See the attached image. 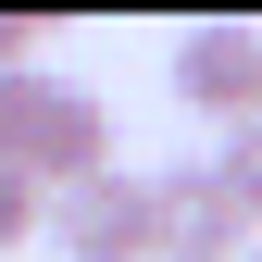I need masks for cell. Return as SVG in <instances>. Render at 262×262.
<instances>
[{"label":"cell","instance_id":"8","mask_svg":"<svg viewBox=\"0 0 262 262\" xmlns=\"http://www.w3.org/2000/svg\"><path fill=\"white\" fill-rule=\"evenodd\" d=\"M237 262H262V237H250V250H237Z\"/></svg>","mask_w":262,"mask_h":262},{"label":"cell","instance_id":"2","mask_svg":"<svg viewBox=\"0 0 262 262\" xmlns=\"http://www.w3.org/2000/svg\"><path fill=\"white\" fill-rule=\"evenodd\" d=\"M175 100L212 125H262V25L250 13H212L175 38Z\"/></svg>","mask_w":262,"mask_h":262},{"label":"cell","instance_id":"5","mask_svg":"<svg viewBox=\"0 0 262 262\" xmlns=\"http://www.w3.org/2000/svg\"><path fill=\"white\" fill-rule=\"evenodd\" d=\"M212 175H225V200H237V212H250V237H262V125H225Z\"/></svg>","mask_w":262,"mask_h":262},{"label":"cell","instance_id":"6","mask_svg":"<svg viewBox=\"0 0 262 262\" xmlns=\"http://www.w3.org/2000/svg\"><path fill=\"white\" fill-rule=\"evenodd\" d=\"M38 225H50V200H38V187H25V175H0V250H25V237H38Z\"/></svg>","mask_w":262,"mask_h":262},{"label":"cell","instance_id":"7","mask_svg":"<svg viewBox=\"0 0 262 262\" xmlns=\"http://www.w3.org/2000/svg\"><path fill=\"white\" fill-rule=\"evenodd\" d=\"M0 75H38V13H0Z\"/></svg>","mask_w":262,"mask_h":262},{"label":"cell","instance_id":"3","mask_svg":"<svg viewBox=\"0 0 262 262\" xmlns=\"http://www.w3.org/2000/svg\"><path fill=\"white\" fill-rule=\"evenodd\" d=\"M237 250H250V212L225 200L212 162L150 175V262H237Z\"/></svg>","mask_w":262,"mask_h":262},{"label":"cell","instance_id":"1","mask_svg":"<svg viewBox=\"0 0 262 262\" xmlns=\"http://www.w3.org/2000/svg\"><path fill=\"white\" fill-rule=\"evenodd\" d=\"M0 175H25L38 200L113 175V113L75 75H0Z\"/></svg>","mask_w":262,"mask_h":262},{"label":"cell","instance_id":"4","mask_svg":"<svg viewBox=\"0 0 262 262\" xmlns=\"http://www.w3.org/2000/svg\"><path fill=\"white\" fill-rule=\"evenodd\" d=\"M38 237H50L62 262H150V175H125V162H113V175L62 187Z\"/></svg>","mask_w":262,"mask_h":262}]
</instances>
